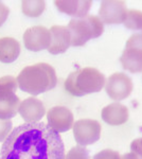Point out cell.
<instances>
[{
    "instance_id": "1",
    "label": "cell",
    "mask_w": 142,
    "mask_h": 159,
    "mask_svg": "<svg viewBox=\"0 0 142 159\" xmlns=\"http://www.w3.org/2000/svg\"><path fill=\"white\" fill-rule=\"evenodd\" d=\"M0 159H65V145L46 123H24L7 136Z\"/></svg>"
},
{
    "instance_id": "2",
    "label": "cell",
    "mask_w": 142,
    "mask_h": 159,
    "mask_svg": "<svg viewBox=\"0 0 142 159\" xmlns=\"http://www.w3.org/2000/svg\"><path fill=\"white\" fill-rule=\"evenodd\" d=\"M20 90L38 96L53 89L57 84V76L54 68L47 63H37L27 66L17 76Z\"/></svg>"
},
{
    "instance_id": "3",
    "label": "cell",
    "mask_w": 142,
    "mask_h": 159,
    "mask_svg": "<svg viewBox=\"0 0 142 159\" xmlns=\"http://www.w3.org/2000/svg\"><path fill=\"white\" fill-rule=\"evenodd\" d=\"M105 76L98 69L85 67L71 72L65 81V89L69 94L83 97L99 92L105 86Z\"/></svg>"
},
{
    "instance_id": "4",
    "label": "cell",
    "mask_w": 142,
    "mask_h": 159,
    "mask_svg": "<svg viewBox=\"0 0 142 159\" xmlns=\"http://www.w3.org/2000/svg\"><path fill=\"white\" fill-rule=\"evenodd\" d=\"M71 37V46H84L91 38H97L103 34L104 25L95 15H87L84 18L72 19L67 25Z\"/></svg>"
},
{
    "instance_id": "5",
    "label": "cell",
    "mask_w": 142,
    "mask_h": 159,
    "mask_svg": "<svg viewBox=\"0 0 142 159\" xmlns=\"http://www.w3.org/2000/svg\"><path fill=\"white\" fill-rule=\"evenodd\" d=\"M122 67L131 73L142 71V34L136 33L128 38L120 58Z\"/></svg>"
},
{
    "instance_id": "6",
    "label": "cell",
    "mask_w": 142,
    "mask_h": 159,
    "mask_svg": "<svg viewBox=\"0 0 142 159\" xmlns=\"http://www.w3.org/2000/svg\"><path fill=\"white\" fill-rule=\"evenodd\" d=\"M73 135L79 145L86 147L94 144L100 139L101 124L92 119L77 120L73 124Z\"/></svg>"
},
{
    "instance_id": "7",
    "label": "cell",
    "mask_w": 142,
    "mask_h": 159,
    "mask_svg": "<svg viewBox=\"0 0 142 159\" xmlns=\"http://www.w3.org/2000/svg\"><path fill=\"white\" fill-rule=\"evenodd\" d=\"M134 88L133 81L127 74L116 72L107 79L105 84L107 94L115 101H121L131 96Z\"/></svg>"
},
{
    "instance_id": "8",
    "label": "cell",
    "mask_w": 142,
    "mask_h": 159,
    "mask_svg": "<svg viewBox=\"0 0 142 159\" xmlns=\"http://www.w3.org/2000/svg\"><path fill=\"white\" fill-rule=\"evenodd\" d=\"M127 7L125 1L121 0H105L101 2L99 10V18L103 24L119 25L124 22Z\"/></svg>"
},
{
    "instance_id": "9",
    "label": "cell",
    "mask_w": 142,
    "mask_h": 159,
    "mask_svg": "<svg viewBox=\"0 0 142 159\" xmlns=\"http://www.w3.org/2000/svg\"><path fill=\"white\" fill-rule=\"evenodd\" d=\"M51 43L50 30L44 25H34L24 33V43L28 50L38 52L48 49Z\"/></svg>"
},
{
    "instance_id": "10",
    "label": "cell",
    "mask_w": 142,
    "mask_h": 159,
    "mask_svg": "<svg viewBox=\"0 0 142 159\" xmlns=\"http://www.w3.org/2000/svg\"><path fill=\"white\" fill-rule=\"evenodd\" d=\"M48 125L55 133H64L73 127L74 117L70 109L64 106H54L47 112Z\"/></svg>"
},
{
    "instance_id": "11",
    "label": "cell",
    "mask_w": 142,
    "mask_h": 159,
    "mask_svg": "<svg viewBox=\"0 0 142 159\" xmlns=\"http://www.w3.org/2000/svg\"><path fill=\"white\" fill-rule=\"evenodd\" d=\"M18 112L25 123H37L45 116L46 108L40 100L34 97H30L20 103Z\"/></svg>"
},
{
    "instance_id": "12",
    "label": "cell",
    "mask_w": 142,
    "mask_h": 159,
    "mask_svg": "<svg viewBox=\"0 0 142 159\" xmlns=\"http://www.w3.org/2000/svg\"><path fill=\"white\" fill-rule=\"evenodd\" d=\"M51 43L48 51L51 54H62L66 52L71 46V37L67 27L63 25H52L50 28Z\"/></svg>"
},
{
    "instance_id": "13",
    "label": "cell",
    "mask_w": 142,
    "mask_h": 159,
    "mask_svg": "<svg viewBox=\"0 0 142 159\" xmlns=\"http://www.w3.org/2000/svg\"><path fill=\"white\" fill-rule=\"evenodd\" d=\"M54 6L62 13L69 15V16L84 18L88 15L91 9V0H56L54 1Z\"/></svg>"
},
{
    "instance_id": "14",
    "label": "cell",
    "mask_w": 142,
    "mask_h": 159,
    "mask_svg": "<svg viewBox=\"0 0 142 159\" xmlns=\"http://www.w3.org/2000/svg\"><path fill=\"white\" fill-rule=\"evenodd\" d=\"M102 119L109 125H121L128 120L130 112L125 105L121 103H112L105 106L101 112Z\"/></svg>"
},
{
    "instance_id": "15",
    "label": "cell",
    "mask_w": 142,
    "mask_h": 159,
    "mask_svg": "<svg viewBox=\"0 0 142 159\" xmlns=\"http://www.w3.org/2000/svg\"><path fill=\"white\" fill-rule=\"evenodd\" d=\"M20 54V43L13 37L0 38V61L11 64Z\"/></svg>"
},
{
    "instance_id": "16",
    "label": "cell",
    "mask_w": 142,
    "mask_h": 159,
    "mask_svg": "<svg viewBox=\"0 0 142 159\" xmlns=\"http://www.w3.org/2000/svg\"><path fill=\"white\" fill-rule=\"evenodd\" d=\"M20 99L15 93L0 94V119L11 120L18 112Z\"/></svg>"
},
{
    "instance_id": "17",
    "label": "cell",
    "mask_w": 142,
    "mask_h": 159,
    "mask_svg": "<svg viewBox=\"0 0 142 159\" xmlns=\"http://www.w3.org/2000/svg\"><path fill=\"white\" fill-rule=\"evenodd\" d=\"M46 9V2L43 0H25L21 3V10L29 17H38Z\"/></svg>"
},
{
    "instance_id": "18",
    "label": "cell",
    "mask_w": 142,
    "mask_h": 159,
    "mask_svg": "<svg viewBox=\"0 0 142 159\" xmlns=\"http://www.w3.org/2000/svg\"><path fill=\"white\" fill-rule=\"evenodd\" d=\"M124 25L131 30L142 29V12L138 10H127Z\"/></svg>"
},
{
    "instance_id": "19",
    "label": "cell",
    "mask_w": 142,
    "mask_h": 159,
    "mask_svg": "<svg viewBox=\"0 0 142 159\" xmlns=\"http://www.w3.org/2000/svg\"><path fill=\"white\" fill-rule=\"evenodd\" d=\"M18 87L17 79L12 75H6L0 78V94H13Z\"/></svg>"
},
{
    "instance_id": "20",
    "label": "cell",
    "mask_w": 142,
    "mask_h": 159,
    "mask_svg": "<svg viewBox=\"0 0 142 159\" xmlns=\"http://www.w3.org/2000/svg\"><path fill=\"white\" fill-rule=\"evenodd\" d=\"M65 159H90L88 151L82 145H76L73 147L67 153Z\"/></svg>"
},
{
    "instance_id": "21",
    "label": "cell",
    "mask_w": 142,
    "mask_h": 159,
    "mask_svg": "<svg viewBox=\"0 0 142 159\" xmlns=\"http://www.w3.org/2000/svg\"><path fill=\"white\" fill-rule=\"evenodd\" d=\"M13 123L11 120L0 119V142H4L7 136L11 134Z\"/></svg>"
},
{
    "instance_id": "22",
    "label": "cell",
    "mask_w": 142,
    "mask_h": 159,
    "mask_svg": "<svg viewBox=\"0 0 142 159\" xmlns=\"http://www.w3.org/2000/svg\"><path fill=\"white\" fill-rule=\"evenodd\" d=\"M94 159H121V156L117 151L107 148V150H103L98 154H95L94 156Z\"/></svg>"
},
{
    "instance_id": "23",
    "label": "cell",
    "mask_w": 142,
    "mask_h": 159,
    "mask_svg": "<svg viewBox=\"0 0 142 159\" xmlns=\"http://www.w3.org/2000/svg\"><path fill=\"white\" fill-rule=\"evenodd\" d=\"M131 150L134 154H136L139 158L142 159V137L137 138L131 142Z\"/></svg>"
},
{
    "instance_id": "24",
    "label": "cell",
    "mask_w": 142,
    "mask_h": 159,
    "mask_svg": "<svg viewBox=\"0 0 142 159\" xmlns=\"http://www.w3.org/2000/svg\"><path fill=\"white\" fill-rule=\"evenodd\" d=\"M9 14H10V9L3 3V2L0 1V27L6 22Z\"/></svg>"
},
{
    "instance_id": "25",
    "label": "cell",
    "mask_w": 142,
    "mask_h": 159,
    "mask_svg": "<svg viewBox=\"0 0 142 159\" xmlns=\"http://www.w3.org/2000/svg\"><path fill=\"white\" fill-rule=\"evenodd\" d=\"M121 159H140V158H139L136 154L131 152V153H126L123 156H121Z\"/></svg>"
}]
</instances>
